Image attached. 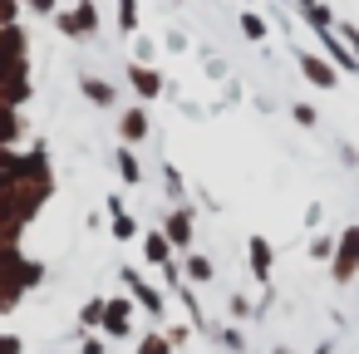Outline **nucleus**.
Listing matches in <instances>:
<instances>
[{
    "label": "nucleus",
    "instance_id": "20",
    "mask_svg": "<svg viewBox=\"0 0 359 354\" xmlns=\"http://www.w3.org/2000/svg\"><path fill=\"white\" fill-rule=\"evenodd\" d=\"M290 118H295L300 128H315V123H320V114H315L310 104H295V109H290Z\"/></svg>",
    "mask_w": 359,
    "mask_h": 354
},
{
    "label": "nucleus",
    "instance_id": "30",
    "mask_svg": "<svg viewBox=\"0 0 359 354\" xmlns=\"http://www.w3.org/2000/svg\"><path fill=\"white\" fill-rule=\"evenodd\" d=\"M6 153H11V148H6V143H0V163H6Z\"/></svg>",
    "mask_w": 359,
    "mask_h": 354
},
{
    "label": "nucleus",
    "instance_id": "22",
    "mask_svg": "<svg viewBox=\"0 0 359 354\" xmlns=\"http://www.w3.org/2000/svg\"><path fill=\"white\" fill-rule=\"evenodd\" d=\"M79 320H84V325H104V300H89V305L79 310Z\"/></svg>",
    "mask_w": 359,
    "mask_h": 354
},
{
    "label": "nucleus",
    "instance_id": "18",
    "mask_svg": "<svg viewBox=\"0 0 359 354\" xmlns=\"http://www.w3.org/2000/svg\"><path fill=\"white\" fill-rule=\"evenodd\" d=\"M55 25H60V35H69V40H84V30H79V20H74V11H55Z\"/></svg>",
    "mask_w": 359,
    "mask_h": 354
},
{
    "label": "nucleus",
    "instance_id": "17",
    "mask_svg": "<svg viewBox=\"0 0 359 354\" xmlns=\"http://www.w3.org/2000/svg\"><path fill=\"white\" fill-rule=\"evenodd\" d=\"M138 25H143L138 0H118V30H123V35H138Z\"/></svg>",
    "mask_w": 359,
    "mask_h": 354
},
{
    "label": "nucleus",
    "instance_id": "19",
    "mask_svg": "<svg viewBox=\"0 0 359 354\" xmlns=\"http://www.w3.org/2000/svg\"><path fill=\"white\" fill-rule=\"evenodd\" d=\"M241 30H246V40H266V20L256 11H241Z\"/></svg>",
    "mask_w": 359,
    "mask_h": 354
},
{
    "label": "nucleus",
    "instance_id": "1",
    "mask_svg": "<svg viewBox=\"0 0 359 354\" xmlns=\"http://www.w3.org/2000/svg\"><path fill=\"white\" fill-rule=\"evenodd\" d=\"M359 271V226H344L334 241V285H349Z\"/></svg>",
    "mask_w": 359,
    "mask_h": 354
},
{
    "label": "nucleus",
    "instance_id": "28",
    "mask_svg": "<svg viewBox=\"0 0 359 354\" xmlns=\"http://www.w3.org/2000/svg\"><path fill=\"white\" fill-rule=\"evenodd\" d=\"M241 315H251V300H241V295H236V300H231V320H241Z\"/></svg>",
    "mask_w": 359,
    "mask_h": 354
},
{
    "label": "nucleus",
    "instance_id": "16",
    "mask_svg": "<svg viewBox=\"0 0 359 354\" xmlns=\"http://www.w3.org/2000/svg\"><path fill=\"white\" fill-rule=\"evenodd\" d=\"M74 20H79L84 35H94L99 30V6H94V0H74Z\"/></svg>",
    "mask_w": 359,
    "mask_h": 354
},
{
    "label": "nucleus",
    "instance_id": "26",
    "mask_svg": "<svg viewBox=\"0 0 359 354\" xmlns=\"http://www.w3.org/2000/svg\"><path fill=\"white\" fill-rule=\"evenodd\" d=\"M334 30L344 35V45H349V50H354V60H359V30H354V25H334Z\"/></svg>",
    "mask_w": 359,
    "mask_h": 354
},
{
    "label": "nucleus",
    "instance_id": "4",
    "mask_svg": "<svg viewBox=\"0 0 359 354\" xmlns=\"http://www.w3.org/2000/svg\"><path fill=\"white\" fill-rule=\"evenodd\" d=\"M128 89L148 104V99H158V94H163V74H158L153 64H138V60H133V64H128Z\"/></svg>",
    "mask_w": 359,
    "mask_h": 354
},
{
    "label": "nucleus",
    "instance_id": "11",
    "mask_svg": "<svg viewBox=\"0 0 359 354\" xmlns=\"http://www.w3.org/2000/svg\"><path fill=\"white\" fill-rule=\"evenodd\" d=\"M79 89H84V99H89V104H99V109H114V104H118V89H114V84H104V79H94V74H84V79H79Z\"/></svg>",
    "mask_w": 359,
    "mask_h": 354
},
{
    "label": "nucleus",
    "instance_id": "9",
    "mask_svg": "<svg viewBox=\"0 0 359 354\" xmlns=\"http://www.w3.org/2000/svg\"><path fill=\"white\" fill-rule=\"evenodd\" d=\"M104 207H109V231H114V241H138V236H143V231H138V222L123 212V202H118V197H109Z\"/></svg>",
    "mask_w": 359,
    "mask_h": 354
},
{
    "label": "nucleus",
    "instance_id": "8",
    "mask_svg": "<svg viewBox=\"0 0 359 354\" xmlns=\"http://www.w3.org/2000/svg\"><path fill=\"white\" fill-rule=\"evenodd\" d=\"M148 128H153V123H148V109H143V104L123 109V118H118V138H123V143H143Z\"/></svg>",
    "mask_w": 359,
    "mask_h": 354
},
{
    "label": "nucleus",
    "instance_id": "6",
    "mask_svg": "<svg viewBox=\"0 0 359 354\" xmlns=\"http://www.w3.org/2000/svg\"><path fill=\"white\" fill-rule=\"evenodd\" d=\"M118 275H123V285L133 290V300H138L143 310H153V315H163V295H158V290H153V285H148V280H143V275H138L133 266H123Z\"/></svg>",
    "mask_w": 359,
    "mask_h": 354
},
{
    "label": "nucleus",
    "instance_id": "27",
    "mask_svg": "<svg viewBox=\"0 0 359 354\" xmlns=\"http://www.w3.org/2000/svg\"><path fill=\"white\" fill-rule=\"evenodd\" d=\"M163 177H168V192L182 197V177H177V168H163Z\"/></svg>",
    "mask_w": 359,
    "mask_h": 354
},
{
    "label": "nucleus",
    "instance_id": "31",
    "mask_svg": "<svg viewBox=\"0 0 359 354\" xmlns=\"http://www.w3.org/2000/svg\"><path fill=\"white\" fill-rule=\"evenodd\" d=\"M276 354H285V349H276Z\"/></svg>",
    "mask_w": 359,
    "mask_h": 354
},
{
    "label": "nucleus",
    "instance_id": "15",
    "mask_svg": "<svg viewBox=\"0 0 359 354\" xmlns=\"http://www.w3.org/2000/svg\"><path fill=\"white\" fill-rule=\"evenodd\" d=\"M182 280H192V285H207V280H212V261H207V256H187V266H182Z\"/></svg>",
    "mask_w": 359,
    "mask_h": 354
},
{
    "label": "nucleus",
    "instance_id": "5",
    "mask_svg": "<svg viewBox=\"0 0 359 354\" xmlns=\"http://www.w3.org/2000/svg\"><path fill=\"white\" fill-rule=\"evenodd\" d=\"M168 241H172V251H192V207H177V212H168Z\"/></svg>",
    "mask_w": 359,
    "mask_h": 354
},
{
    "label": "nucleus",
    "instance_id": "24",
    "mask_svg": "<svg viewBox=\"0 0 359 354\" xmlns=\"http://www.w3.org/2000/svg\"><path fill=\"white\" fill-rule=\"evenodd\" d=\"M20 349H25L20 334H0V354H20Z\"/></svg>",
    "mask_w": 359,
    "mask_h": 354
},
{
    "label": "nucleus",
    "instance_id": "29",
    "mask_svg": "<svg viewBox=\"0 0 359 354\" xmlns=\"http://www.w3.org/2000/svg\"><path fill=\"white\" fill-rule=\"evenodd\" d=\"M84 354H104V344H99V339H89V344H84Z\"/></svg>",
    "mask_w": 359,
    "mask_h": 354
},
{
    "label": "nucleus",
    "instance_id": "2",
    "mask_svg": "<svg viewBox=\"0 0 359 354\" xmlns=\"http://www.w3.org/2000/svg\"><path fill=\"white\" fill-rule=\"evenodd\" d=\"M315 40H320L325 60H330L339 74H359V60H354V50L344 45V35H339V30H315Z\"/></svg>",
    "mask_w": 359,
    "mask_h": 354
},
{
    "label": "nucleus",
    "instance_id": "21",
    "mask_svg": "<svg viewBox=\"0 0 359 354\" xmlns=\"http://www.w3.org/2000/svg\"><path fill=\"white\" fill-rule=\"evenodd\" d=\"M138 354H172V344H168L163 334H148V339L138 344Z\"/></svg>",
    "mask_w": 359,
    "mask_h": 354
},
{
    "label": "nucleus",
    "instance_id": "12",
    "mask_svg": "<svg viewBox=\"0 0 359 354\" xmlns=\"http://www.w3.org/2000/svg\"><path fill=\"white\" fill-rule=\"evenodd\" d=\"M246 256H251V275L256 280H271V241L266 236H251L246 241Z\"/></svg>",
    "mask_w": 359,
    "mask_h": 354
},
{
    "label": "nucleus",
    "instance_id": "7",
    "mask_svg": "<svg viewBox=\"0 0 359 354\" xmlns=\"http://www.w3.org/2000/svg\"><path fill=\"white\" fill-rule=\"evenodd\" d=\"M128 320H133V300H128V295H123V300H104V334L123 339V334H128Z\"/></svg>",
    "mask_w": 359,
    "mask_h": 354
},
{
    "label": "nucleus",
    "instance_id": "3",
    "mask_svg": "<svg viewBox=\"0 0 359 354\" xmlns=\"http://www.w3.org/2000/svg\"><path fill=\"white\" fill-rule=\"evenodd\" d=\"M295 64H300L305 84H315V89H339V69H334L330 60H320L315 50H300V55H295Z\"/></svg>",
    "mask_w": 359,
    "mask_h": 354
},
{
    "label": "nucleus",
    "instance_id": "13",
    "mask_svg": "<svg viewBox=\"0 0 359 354\" xmlns=\"http://www.w3.org/2000/svg\"><path fill=\"white\" fill-rule=\"evenodd\" d=\"M300 15L310 20V30H334V25H339L334 11L325 6V0H300Z\"/></svg>",
    "mask_w": 359,
    "mask_h": 354
},
{
    "label": "nucleus",
    "instance_id": "25",
    "mask_svg": "<svg viewBox=\"0 0 359 354\" xmlns=\"http://www.w3.org/2000/svg\"><path fill=\"white\" fill-rule=\"evenodd\" d=\"M25 6H30L35 15H55V11H60V0H25Z\"/></svg>",
    "mask_w": 359,
    "mask_h": 354
},
{
    "label": "nucleus",
    "instance_id": "23",
    "mask_svg": "<svg viewBox=\"0 0 359 354\" xmlns=\"http://www.w3.org/2000/svg\"><path fill=\"white\" fill-rule=\"evenodd\" d=\"M310 256L315 261H334V241H310Z\"/></svg>",
    "mask_w": 359,
    "mask_h": 354
},
{
    "label": "nucleus",
    "instance_id": "10",
    "mask_svg": "<svg viewBox=\"0 0 359 354\" xmlns=\"http://www.w3.org/2000/svg\"><path fill=\"white\" fill-rule=\"evenodd\" d=\"M143 261H148V266H168V261H172L168 231H143Z\"/></svg>",
    "mask_w": 359,
    "mask_h": 354
},
{
    "label": "nucleus",
    "instance_id": "14",
    "mask_svg": "<svg viewBox=\"0 0 359 354\" xmlns=\"http://www.w3.org/2000/svg\"><path fill=\"white\" fill-rule=\"evenodd\" d=\"M114 168H118V177H123L128 187H138V182H143V163H138V153H133V148H118Z\"/></svg>",
    "mask_w": 359,
    "mask_h": 354
}]
</instances>
